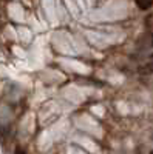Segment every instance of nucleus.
<instances>
[{
  "label": "nucleus",
  "mask_w": 153,
  "mask_h": 154,
  "mask_svg": "<svg viewBox=\"0 0 153 154\" xmlns=\"http://www.w3.org/2000/svg\"><path fill=\"white\" fill-rule=\"evenodd\" d=\"M135 3L139 9H142V11H147L153 6V0H135Z\"/></svg>",
  "instance_id": "obj_1"
},
{
  "label": "nucleus",
  "mask_w": 153,
  "mask_h": 154,
  "mask_svg": "<svg viewBox=\"0 0 153 154\" xmlns=\"http://www.w3.org/2000/svg\"><path fill=\"white\" fill-rule=\"evenodd\" d=\"M139 72L141 74H151L153 72V60L145 63V65H142V66H139Z\"/></svg>",
  "instance_id": "obj_2"
},
{
  "label": "nucleus",
  "mask_w": 153,
  "mask_h": 154,
  "mask_svg": "<svg viewBox=\"0 0 153 154\" xmlns=\"http://www.w3.org/2000/svg\"><path fill=\"white\" fill-rule=\"evenodd\" d=\"M145 25H147V29L150 32H153V14H150L147 19H145Z\"/></svg>",
  "instance_id": "obj_3"
}]
</instances>
